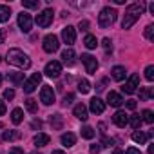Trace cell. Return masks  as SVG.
<instances>
[{"instance_id": "6da1fadb", "label": "cell", "mask_w": 154, "mask_h": 154, "mask_svg": "<svg viewBox=\"0 0 154 154\" xmlns=\"http://www.w3.org/2000/svg\"><path fill=\"white\" fill-rule=\"evenodd\" d=\"M143 9H145V4H143V2H140V4H131V6L125 9V17H123V20H122V27H123V29H131V27L136 24V20L141 17Z\"/></svg>"}, {"instance_id": "7a4b0ae2", "label": "cell", "mask_w": 154, "mask_h": 154, "mask_svg": "<svg viewBox=\"0 0 154 154\" xmlns=\"http://www.w3.org/2000/svg\"><path fill=\"white\" fill-rule=\"evenodd\" d=\"M8 63H9V65H15V67H20V69L31 67L29 56H27L24 51H20V49H9V51H8Z\"/></svg>"}, {"instance_id": "3957f363", "label": "cell", "mask_w": 154, "mask_h": 154, "mask_svg": "<svg viewBox=\"0 0 154 154\" xmlns=\"http://www.w3.org/2000/svg\"><path fill=\"white\" fill-rule=\"evenodd\" d=\"M116 17H118L116 9H112V8H103V9L100 11V15H98V24H100V27H109V26H112V24L116 22Z\"/></svg>"}, {"instance_id": "277c9868", "label": "cell", "mask_w": 154, "mask_h": 154, "mask_svg": "<svg viewBox=\"0 0 154 154\" xmlns=\"http://www.w3.org/2000/svg\"><path fill=\"white\" fill-rule=\"evenodd\" d=\"M58 47H60V42H58L56 35H47L44 38V51L45 53H56Z\"/></svg>"}, {"instance_id": "5b68a950", "label": "cell", "mask_w": 154, "mask_h": 154, "mask_svg": "<svg viewBox=\"0 0 154 154\" xmlns=\"http://www.w3.org/2000/svg\"><path fill=\"white\" fill-rule=\"evenodd\" d=\"M40 82H42V74H40V72H35L29 80H26V82H24V91H26L27 94H31V93L38 87V84H40Z\"/></svg>"}, {"instance_id": "8992f818", "label": "cell", "mask_w": 154, "mask_h": 154, "mask_svg": "<svg viewBox=\"0 0 154 154\" xmlns=\"http://www.w3.org/2000/svg\"><path fill=\"white\" fill-rule=\"evenodd\" d=\"M51 22H53V9H44L40 15H36V24L40 26V27H49L51 26Z\"/></svg>"}, {"instance_id": "52a82bcc", "label": "cell", "mask_w": 154, "mask_h": 154, "mask_svg": "<svg viewBox=\"0 0 154 154\" xmlns=\"http://www.w3.org/2000/svg\"><path fill=\"white\" fill-rule=\"evenodd\" d=\"M82 63L85 65V71L89 74H94L96 69H98V62H96V58L93 54H82Z\"/></svg>"}, {"instance_id": "ba28073f", "label": "cell", "mask_w": 154, "mask_h": 154, "mask_svg": "<svg viewBox=\"0 0 154 154\" xmlns=\"http://www.w3.org/2000/svg\"><path fill=\"white\" fill-rule=\"evenodd\" d=\"M47 76H49V78H58V76H60V72H62V63L60 62H49L47 65H45V71H44Z\"/></svg>"}, {"instance_id": "9c48e42d", "label": "cell", "mask_w": 154, "mask_h": 154, "mask_svg": "<svg viewBox=\"0 0 154 154\" xmlns=\"http://www.w3.org/2000/svg\"><path fill=\"white\" fill-rule=\"evenodd\" d=\"M18 26H20V29H22L24 33H29V31H31V26H33L31 15L26 13V11H22V13L18 15Z\"/></svg>"}, {"instance_id": "30bf717a", "label": "cell", "mask_w": 154, "mask_h": 154, "mask_svg": "<svg viewBox=\"0 0 154 154\" xmlns=\"http://www.w3.org/2000/svg\"><path fill=\"white\" fill-rule=\"evenodd\" d=\"M40 100L44 102V105H51L54 102V91L51 85H44L40 91Z\"/></svg>"}, {"instance_id": "8fae6325", "label": "cell", "mask_w": 154, "mask_h": 154, "mask_svg": "<svg viewBox=\"0 0 154 154\" xmlns=\"http://www.w3.org/2000/svg\"><path fill=\"white\" fill-rule=\"evenodd\" d=\"M138 84H140V76H138V74H131V78L125 82V85L122 87V91H123V93H127V94H132V93L136 91Z\"/></svg>"}, {"instance_id": "7c38bea8", "label": "cell", "mask_w": 154, "mask_h": 154, "mask_svg": "<svg viewBox=\"0 0 154 154\" xmlns=\"http://www.w3.org/2000/svg\"><path fill=\"white\" fill-rule=\"evenodd\" d=\"M62 38H63V42H65L67 45H72L74 40H76V29H74L72 26L63 27V29H62Z\"/></svg>"}, {"instance_id": "4fadbf2b", "label": "cell", "mask_w": 154, "mask_h": 154, "mask_svg": "<svg viewBox=\"0 0 154 154\" xmlns=\"http://www.w3.org/2000/svg\"><path fill=\"white\" fill-rule=\"evenodd\" d=\"M112 122H114L120 129H123V127L129 123V116H127V112H125V111H116V112H114V116H112Z\"/></svg>"}, {"instance_id": "5bb4252c", "label": "cell", "mask_w": 154, "mask_h": 154, "mask_svg": "<svg viewBox=\"0 0 154 154\" xmlns=\"http://www.w3.org/2000/svg\"><path fill=\"white\" fill-rule=\"evenodd\" d=\"M72 114L78 118V120H82V122H85L89 116H87V107L84 105V103H78V105H74V111H72Z\"/></svg>"}, {"instance_id": "9a60e30c", "label": "cell", "mask_w": 154, "mask_h": 154, "mask_svg": "<svg viewBox=\"0 0 154 154\" xmlns=\"http://www.w3.org/2000/svg\"><path fill=\"white\" fill-rule=\"evenodd\" d=\"M89 107H91V111H93L94 114H102V112L105 111V103H103V102H102L100 98H93V100H91V105H89Z\"/></svg>"}, {"instance_id": "2e32d148", "label": "cell", "mask_w": 154, "mask_h": 154, "mask_svg": "<svg viewBox=\"0 0 154 154\" xmlns=\"http://www.w3.org/2000/svg\"><path fill=\"white\" fill-rule=\"evenodd\" d=\"M49 141H51L49 134H44V132H38V134L35 136V140H33L35 147H45V145H49Z\"/></svg>"}, {"instance_id": "e0dca14e", "label": "cell", "mask_w": 154, "mask_h": 154, "mask_svg": "<svg viewBox=\"0 0 154 154\" xmlns=\"http://www.w3.org/2000/svg\"><path fill=\"white\" fill-rule=\"evenodd\" d=\"M107 102L112 105V107H120L122 103H123V98L118 94V93H114V91H111L109 94H107Z\"/></svg>"}, {"instance_id": "ac0fdd59", "label": "cell", "mask_w": 154, "mask_h": 154, "mask_svg": "<svg viewBox=\"0 0 154 154\" xmlns=\"http://www.w3.org/2000/svg\"><path fill=\"white\" fill-rule=\"evenodd\" d=\"M49 123H51V127H53V129L60 131V129L63 127V118H62V114H51Z\"/></svg>"}, {"instance_id": "d6986e66", "label": "cell", "mask_w": 154, "mask_h": 154, "mask_svg": "<svg viewBox=\"0 0 154 154\" xmlns=\"http://www.w3.org/2000/svg\"><path fill=\"white\" fill-rule=\"evenodd\" d=\"M111 74H112V78H114L116 82H122V80L125 78V67H122V65H116V67H112Z\"/></svg>"}, {"instance_id": "ffe728a7", "label": "cell", "mask_w": 154, "mask_h": 154, "mask_svg": "<svg viewBox=\"0 0 154 154\" xmlns=\"http://www.w3.org/2000/svg\"><path fill=\"white\" fill-rule=\"evenodd\" d=\"M62 145L63 147H72L74 143H76V136L72 134V132H65V134H62Z\"/></svg>"}, {"instance_id": "44dd1931", "label": "cell", "mask_w": 154, "mask_h": 154, "mask_svg": "<svg viewBox=\"0 0 154 154\" xmlns=\"http://www.w3.org/2000/svg\"><path fill=\"white\" fill-rule=\"evenodd\" d=\"M74 51L69 47V49H65L63 53H62V60H63V63H67V65H72L74 63Z\"/></svg>"}, {"instance_id": "7402d4cb", "label": "cell", "mask_w": 154, "mask_h": 154, "mask_svg": "<svg viewBox=\"0 0 154 154\" xmlns=\"http://www.w3.org/2000/svg\"><path fill=\"white\" fill-rule=\"evenodd\" d=\"M8 80L13 82L15 85L24 84V72H8Z\"/></svg>"}, {"instance_id": "603a6c76", "label": "cell", "mask_w": 154, "mask_h": 154, "mask_svg": "<svg viewBox=\"0 0 154 154\" xmlns=\"http://www.w3.org/2000/svg\"><path fill=\"white\" fill-rule=\"evenodd\" d=\"M154 96V89L152 87H141L140 89V100L141 102H147V100H150Z\"/></svg>"}, {"instance_id": "cb8c5ba5", "label": "cell", "mask_w": 154, "mask_h": 154, "mask_svg": "<svg viewBox=\"0 0 154 154\" xmlns=\"http://www.w3.org/2000/svg\"><path fill=\"white\" fill-rule=\"evenodd\" d=\"M22 120H24V111H22V109H18V107H17V109H13V112H11V122H13L15 125H18Z\"/></svg>"}, {"instance_id": "d4e9b609", "label": "cell", "mask_w": 154, "mask_h": 154, "mask_svg": "<svg viewBox=\"0 0 154 154\" xmlns=\"http://www.w3.org/2000/svg\"><path fill=\"white\" fill-rule=\"evenodd\" d=\"M18 138H20L18 131H4V134H2V140H6V141H13V140H18Z\"/></svg>"}, {"instance_id": "484cf974", "label": "cell", "mask_w": 154, "mask_h": 154, "mask_svg": "<svg viewBox=\"0 0 154 154\" xmlns=\"http://www.w3.org/2000/svg\"><path fill=\"white\" fill-rule=\"evenodd\" d=\"M9 17H11V9H9L8 6H2V4H0V22H8Z\"/></svg>"}, {"instance_id": "4316f807", "label": "cell", "mask_w": 154, "mask_h": 154, "mask_svg": "<svg viewBox=\"0 0 154 154\" xmlns=\"http://www.w3.org/2000/svg\"><path fill=\"white\" fill-rule=\"evenodd\" d=\"M84 44H85V47H87V49H96L98 40H96V36H93V35H87V36H85V40H84Z\"/></svg>"}, {"instance_id": "83f0119b", "label": "cell", "mask_w": 154, "mask_h": 154, "mask_svg": "<svg viewBox=\"0 0 154 154\" xmlns=\"http://www.w3.org/2000/svg\"><path fill=\"white\" fill-rule=\"evenodd\" d=\"M132 141H134V143H140V145H143V143L147 141V134H143L141 131H136V132L132 134Z\"/></svg>"}, {"instance_id": "f1b7e54d", "label": "cell", "mask_w": 154, "mask_h": 154, "mask_svg": "<svg viewBox=\"0 0 154 154\" xmlns=\"http://www.w3.org/2000/svg\"><path fill=\"white\" fill-rule=\"evenodd\" d=\"M26 109H27L31 114H36V111H38V105H36V102H35L33 98H27V100H26Z\"/></svg>"}, {"instance_id": "f546056e", "label": "cell", "mask_w": 154, "mask_h": 154, "mask_svg": "<svg viewBox=\"0 0 154 154\" xmlns=\"http://www.w3.org/2000/svg\"><path fill=\"white\" fill-rule=\"evenodd\" d=\"M82 138H85V140H93V138H94V129L89 127V125L82 127Z\"/></svg>"}, {"instance_id": "4dcf8cb0", "label": "cell", "mask_w": 154, "mask_h": 154, "mask_svg": "<svg viewBox=\"0 0 154 154\" xmlns=\"http://www.w3.org/2000/svg\"><path fill=\"white\" fill-rule=\"evenodd\" d=\"M78 91H80L82 94H87V93L91 91V84H89L87 80H80V82H78Z\"/></svg>"}, {"instance_id": "1f68e13d", "label": "cell", "mask_w": 154, "mask_h": 154, "mask_svg": "<svg viewBox=\"0 0 154 154\" xmlns=\"http://www.w3.org/2000/svg\"><path fill=\"white\" fill-rule=\"evenodd\" d=\"M129 123L132 125V129H138V127L141 125V118H140V114H132V116L129 118Z\"/></svg>"}, {"instance_id": "d6a6232c", "label": "cell", "mask_w": 154, "mask_h": 154, "mask_svg": "<svg viewBox=\"0 0 154 154\" xmlns=\"http://www.w3.org/2000/svg\"><path fill=\"white\" fill-rule=\"evenodd\" d=\"M141 116H143L141 120L147 122V123H152V122H154V114H152V111H149V109H145V111L141 112Z\"/></svg>"}, {"instance_id": "836d02e7", "label": "cell", "mask_w": 154, "mask_h": 154, "mask_svg": "<svg viewBox=\"0 0 154 154\" xmlns=\"http://www.w3.org/2000/svg\"><path fill=\"white\" fill-rule=\"evenodd\" d=\"M145 38L150 40V42L154 40V26H152V24H149V26L145 27Z\"/></svg>"}, {"instance_id": "e575fe53", "label": "cell", "mask_w": 154, "mask_h": 154, "mask_svg": "<svg viewBox=\"0 0 154 154\" xmlns=\"http://www.w3.org/2000/svg\"><path fill=\"white\" fill-rule=\"evenodd\" d=\"M145 78H147L149 82L154 80V65H149V67L145 69Z\"/></svg>"}, {"instance_id": "d590c367", "label": "cell", "mask_w": 154, "mask_h": 154, "mask_svg": "<svg viewBox=\"0 0 154 154\" xmlns=\"http://www.w3.org/2000/svg\"><path fill=\"white\" fill-rule=\"evenodd\" d=\"M22 6L27 8V9H36V8H38V2H35V0H24Z\"/></svg>"}, {"instance_id": "8d00e7d4", "label": "cell", "mask_w": 154, "mask_h": 154, "mask_svg": "<svg viewBox=\"0 0 154 154\" xmlns=\"http://www.w3.org/2000/svg\"><path fill=\"white\" fill-rule=\"evenodd\" d=\"M72 102H74V94H72V93H69V94H65V96H63V102H62V103H63V105H71Z\"/></svg>"}, {"instance_id": "74e56055", "label": "cell", "mask_w": 154, "mask_h": 154, "mask_svg": "<svg viewBox=\"0 0 154 154\" xmlns=\"http://www.w3.org/2000/svg\"><path fill=\"white\" fill-rule=\"evenodd\" d=\"M4 98H6V100H13V98H15V91H13V89H6V91H4Z\"/></svg>"}, {"instance_id": "f35d334b", "label": "cell", "mask_w": 154, "mask_h": 154, "mask_svg": "<svg viewBox=\"0 0 154 154\" xmlns=\"http://www.w3.org/2000/svg\"><path fill=\"white\" fill-rule=\"evenodd\" d=\"M89 150H91V154H98V152L102 150V145H100V143H94V145H91Z\"/></svg>"}, {"instance_id": "ab89813d", "label": "cell", "mask_w": 154, "mask_h": 154, "mask_svg": "<svg viewBox=\"0 0 154 154\" xmlns=\"http://www.w3.org/2000/svg\"><path fill=\"white\" fill-rule=\"evenodd\" d=\"M102 44H103L105 51H111V49H112V42H111L109 38H103V42H102Z\"/></svg>"}, {"instance_id": "60d3db41", "label": "cell", "mask_w": 154, "mask_h": 154, "mask_svg": "<svg viewBox=\"0 0 154 154\" xmlns=\"http://www.w3.org/2000/svg\"><path fill=\"white\" fill-rule=\"evenodd\" d=\"M6 114V102L0 98V116H4Z\"/></svg>"}, {"instance_id": "b9f144b4", "label": "cell", "mask_w": 154, "mask_h": 154, "mask_svg": "<svg viewBox=\"0 0 154 154\" xmlns=\"http://www.w3.org/2000/svg\"><path fill=\"white\" fill-rule=\"evenodd\" d=\"M78 27H80L82 31H87V27H89V22H87V20H82V22L78 24Z\"/></svg>"}, {"instance_id": "7bdbcfd3", "label": "cell", "mask_w": 154, "mask_h": 154, "mask_svg": "<svg viewBox=\"0 0 154 154\" xmlns=\"http://www.w3.org/2000/svg\"><path fill=\"white\" fill-rule=\"evenodd\" d=\"M42 125H44V123H42L40 120H33V123H31L33 129H42Z\"/></svg>"}, {"instance_id": "ee69618b", "label": "cell", "mask_w": 154, "mask_h": 154, "mask_svg": "<svg viewBox=\"0 0 154 154\" xmlns=\"http://www.w3.org/2000/svg\"><path fill=\"white\" fill-rule=\"evenodd\" d=\"M112 143H114L112 138H103V145H102V147H111Z\"/></svg>"}, {"instance_id": "f6af8a7d", "label": "cell", "mask_w": 154, "mask_h": 154, "mask_svg": "<svg viewBox=\"0 0 154 154\" xmlns=\"http://www.w3.org/2000/svg\"><path fill=\"white\" fill-rule=\"evenodd\" d=\"M9 154H24V150H22L20 147H13V149L9 150Z\"/></svg>"}, {"instance_id": "bcb514c9", "label": "cell", "mask_w": 154, "mask_h": 154, "mask_svg": "<svg viewBox=\"0 0 154 154\" xmlns=\"http://www.w3.org/2000/svg\"><path fill=\"white\" fill-rule=\"evenodd\" d=\"M127 109L134 111V109H136V102H134V100H129V102H127Z\"/></svg>"}, {"instance_id": "7dc6e473", "label": "cell", "mask_w": 154, "mask_h": 154, "mask_svg": "<svg viewBox=\"0 0 154 154\" xmlns=\"http://www.w3.org/2000/svg\"><path fill=\"white\" fill-rule=\"evenodd\" d=\"M127 154H141V152H140L136 147H129V149H127Z\"/></svg>"}, {"instance_id": "c3c4849f", "label": "cell", "mask_w": 154, "mask_h": 154, "mask_svg": "<svg viewBox=\"0 0 154 154\" xmlns=\"http://www.w3.org/2000/svg\"><path fill=\"white\" fill-rule=\"evenodd\" d=\"M4 40H6V31L0 29V44H4Z\"/></svg>"}, {"instance_id": "681fc988", "label": "cell", "mask_w": 154, "mask_h": 154, "mask_svg": "<svg viewBox=\"0 0 154 154\" xmlns=\"http://www.w3.org/2000/svg\"><path fill=\"white\" fill-rule=\"evenodd\" d=\"M98 129H100V132H105V123H100Z\"/></svg>"}, {"instance_id": "f907efd6", "label": "cell", "mask_w": 154, "mask_h": 154, "mask_svg": "<svg viewBox=\"0 0 154 154\" xmlns=\"http://www.w3.org/2000/svg\"><path fill=\"white\" fill-rule=\"evenodd\" d=\"M114 154H123V152H122L120 149H114Z\"/></svg>"}, {"instance_id": "816d5d0a", "label": "cell", "mask_w": 154, "mask_h": 154, "mask_svg": "<svg viewBox=\"0 0 154 154\" xmlns=\"http://www.w3.org/2000/svg\"><path fill=\"white\" fill-rule=\"evenodd\" d=\"M53 154H65V152H62V150H53Z\"/></svg>"}, {"instance_id": "f5cc1de1", "label": "cell", "mask_w": 154, "mask_h": 154, "mask_svg": "<svg viewBox=\"0 0 154 154\" xmlns=\"http://www.w3.org/2000/svg\"><path fill=\"white\" fill-rule=\"evenodd\" d=\"M0 85H2V74H0Z\"/></svg>"}, {"instance_id": "db71d44e", "label": "cell", "mask_w": 154, "mask_h": 154, "mask_svg": "<svg viewBox=\"0 0 154 154\" xmlns=\"http://www.w3.org/2000/svg\"><path fill=\"white\" fill-rule=\"evenodd\" d=\"M31 154H40V152H31Z\"/></svg>"}]
</instances>
